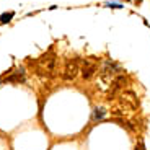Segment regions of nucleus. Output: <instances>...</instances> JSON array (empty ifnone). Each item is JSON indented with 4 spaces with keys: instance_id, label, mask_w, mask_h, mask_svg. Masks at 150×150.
<instances>
[{
    "instance_id": "5",
    "label": "nucleus",
    "mask_w": 150,
    "mask_h": 150,
    "mask_svg": "<svg viewBox=\"0 0 150 150\" xmlns=\"http://www.w3.org/2000/svg\"><path fill=\"white\" fill-rule=\"evenodd\" d=\"M126 82H127V79H126V75H122V74L114 77V80H112V83H111V88H109V91H108L109 100H114V96L126 86Z\"/></svg>"
},
{
    "instance_id": "7",
    "label": "nucleus",
    "mask_w": 150,
    "mask_h": 150,
    "mask_svg": "<svg viewBox=\"0 0 150 150\" xmlns=\"http://www.w3.org/2000/svg\"><path fill=\"white\" fill-rule=\"evenodd\" d=\"M4 82H5V83H23V82H25V69L20 67L18 70L15 72V74L8 75Z\"/></svg>"
},
{
    "instance_id": "12",
    "label": "nucleus",
    "mask_w": 150,
    "mask_h": 150,
    "mask_svg": "<svg viewBox=\"0 0 150 150\" xmlns=\"http://www.w3.org/2000/svg\"><path fill=\"white\" fill-rule=\"evenodd\" d=\"M129 2H137V4H140V2H142V0H129Z\"/></svg>"
},
{
    "instance_id": "11",
    "label": "nucleus",
    "mask_w": 150,
    "mask_h": 150,
    "mask_svg": "<svg viewBox=\"0 0 150 150\" xmlns=\"http://www.w3.org/2000/svg\"><path fill=\"white\" fill-rule=\"evenodd\" d=\"M135 150H144V144H142V142H139V145L135 147Z\"/></svg>"
},
{
    "instance_id": "13",
    "label": "nucleus",
    "mask_w": 150,
    "mask_h": 150,
    "mask_svg": "<svg viewBox=\"0 0 150 150\" xmlns=\"http://www.w3.org/2000/svg\"><path fill=\"white\" fill-rule=\"evenodd\" d=\"M2 82H4V80H0V83H2Z\"/></svg>"
},
{
    "instance_id": "4",
    "label": "nucleus",
    "mask_w": 150,
    "mask_h": 150,
    "mask_svg": "<svg viewBox=\"0 0 150 150\" xmlns=\"http://www.w3.org/2000/svg\"><path fill=\"white\" fill-rule=\"evenodd\" d=\"M100 74H106V75H111V77H117L121 74V65L117 62L111 59H106L101 62L100 65Z\"/></svg>"
},
{
    "instance_id": "2",
    "label": "nucleus",
    "mask_w": 150,
    "mask_h": 150,
    "mask_svg": "<svg viewBox=\"0 0 150 150\" xmlns=\"http://www.w3.org/2000/svg\"><path fill=\"white\" fill-rule=\"evenodd\" d=\"M119 103L124 106H127L132 111H135L137 106H139V98H137V95L132 90H124V91H121V95H119Z\"/></svg>"
},
{
    "instance_id": "9",
    "label": "nucleus",
    "mask_w": 150,
    "mask_h": 150,
    "mask_svg": "<svg viewBox=\"0 0 150 150\" xmlns=\"http://www.w3.org/2000/svg\"><path fill=\"white\" fill-rule=\"evenodd\" d=\"M15 16V11H7V13H2V16H0V23L2 25H5V23L11 21V18Z\"/></svg>"
},
{
    "instance_id": "10",
    "label": "nucleus",
    "mask_w": 150,
    "mask_h": 150,
    "mask_svg": "<svg viewBox=\"0 0 150 150\" xmlns=\"http://www.w3.org/2000/svg\"><path fill=\"white\" fill-rule=\"evenodd\" d=\"M105 7H108V8H124V5H121V4H106Z\"/></svg>"
},
{
    "instance_id": "1",
    "label": "nucleus",
    "mask_w": 150,
    "mask_h": 150,
    "mask_svg": "<svg viewBox=\"0 0 150 150\" xmlns=\"http://www.w3.org/2000/svg\"><path fill=\"white\" fill-rule=\"evenodd\" d=\"M98 70V59L96 57H86L83 59L82 69H80V74H82L83 80H90Z\"/></svg>"
},
{
    "instance_id": "6",
    "label": "nucleus",
    "mask_w": 150,
    "mask_h": 150,
    "mask_svg": "<svg viewBox=\"0 0 150 150\" xmlns=\"http://www.w3.org/2000/svg\"><path fill=\"white\" fill-rule=\"evenodd\" d=\"M112 80H114V77L106 75V74H100V72H98V77H96V80H95V85H96V88L100 91H109Z\"/></svg>"
},
{
    "instance_id": "3",
    "label": "nucleus",
    "mask_w": 150,
    "mask_h": 150,
    "mask_svg": "<svg viewBox=\"0 0 150 150\" xmlns=\"http://www.w3.org/2000/svg\"><path fill=\"white\" fill-rule=\"evenodd\" d=\"M80 72V67H79V60L77 59H72L69 60L64 67V72H62V80L65 82H72V80L77 79V75Z\"/></svg>"
},
{
    "instance_id": "8",
    "label": "nucleus",
    "mask_w": 150,
    "mask_h": 150,
    "mask_svg": "<svg viewBox=\"0 0 150 150\" xmlns=\"http://www.w3.org/2000/svg\"><path fill=\"white\" fill-rule=\"evenodd\" d=\"M106 112H108V111H106L103 106H96V108L93 109V116H91V117H93V121H103V119H105V116H106Z\"/></svg>"
}]
</instances>
